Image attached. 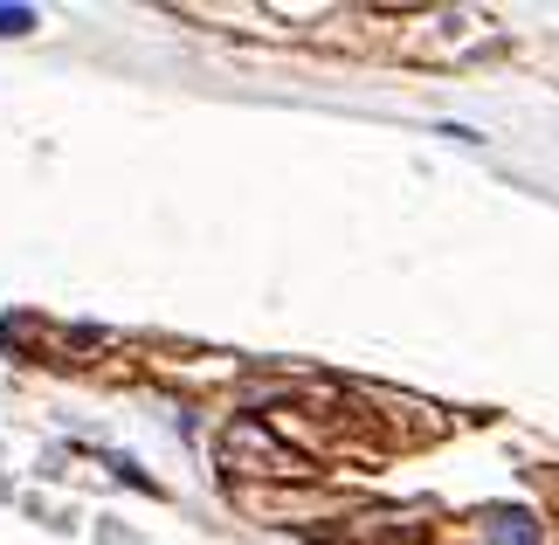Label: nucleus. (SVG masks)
Masks as SVG:
<instances>
[{
	"instance_id": "1",
	"label": "nucleus",
	"mask_w": 559,
	"mask_h": 545,
	"mask_svg": "<svg viewBox=\"0 0 559 545\" xmlns=\"http://www.w3.org/2000/svg\"><path fill=\"white\" fill-rule=\"evenodd\" d=\"M490 532H498L504 545H539V532L525 525V511H490Z\"/></svg>"
},
{
	"instance_id": "2",
	"label": "nucleus",
	"mask_w": 559,
	"mask_h": 545,
	"mask_svg": "<svg viewBox=\"0 0 559 545\" xmlns=\"http://www.w3.org/2000/svg\"><path fill=\"white\" fill-rule=\"evenodd\" d=\"M35 28V8H0V35H28Z\"/></svg>"
}]
</instances>
